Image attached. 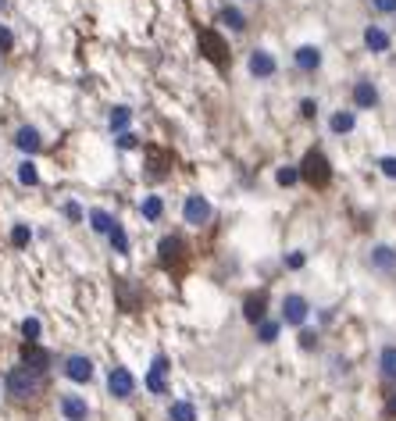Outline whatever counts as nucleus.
<instances>
[{
    "mask_svg": "<svg viewBox=\"0 0 396 421\" xmlns=\"http://www.w3.org/2000/svg\"><path fill=\"white\" fill-rule=\"evenodd\" d=\"M4 386H8V393L14 396V400H36L39 393L47 389V371H36V368H11L8 371V378H4Z\"/></svg>",
    "mask_w": 396,
    "mask_h": 421,
    "instance_id": "1",
    "label": "nucleus"
},
{
    "mask_svg": "<svg viewBox=\"0 0 396 421\" xmlns=\"http://www.w3.org/2000/svg\"><path fill=\"white\" fill-rule=\"evenodd\" d=\"M297 168H300V179L307 186H315V189H325L332 182V164H328V157L321 150H307Z\"/></svg>",
    "mask_w": 396,
    "mask_h": 421,
    "instance_id": "2",
    "label": "nucleus"
},
{
    "mask_svg": "<svg viewBox=\"0 0 396 421\" xmlns=\"http://www.w3.org/2000/svg\"><path fill=\"white\" fill-rule=\"evenodd\" d=\"M197 43H200V54L211 61L215 68H228V47H225V39L215 29H200Z\"/></svg>",
    "mask_w": 396,
    "mask_h": 421,
    "instance_id": "3",
    "label": "nucleus"
},
{
    "mask_svg": "<svg viewBox=\"0 0 396 421\" xmlns=\"http://www.w3.org/2000/svg\"><path fill=\"white\" fill-rule=\"evenodd\" d=\"M157 264L168 271H182L186 264V239L182 236H164L157 243Z\"/></svg>",
    "mask_w": 396,
    "mask_h": 421,
    "instance_id": "4",
    "label": "nucleus"
},
{
    "mask_svg": "<svg viewBox=\"0 0 396 421\" xmlns=\"http://www.w3.org/2000/svg\"><path fill=\"white\" fill-rule=\"evenodd\" d=\"M307 314H310V304L300 297V293H289V297L282 300V322H286V325H293V329H304Z\"/></svg>",
    "mask_w": 396,
    "mask_h": 421,
    "instance_id": "5",
    "label": "nucleus"
},
{
    "mask_svg": "<svg viewBox=\"0 0 396 421\" xmlns=\"http://www.w3.org/2000/svg\"><path fill=\"white\" fill-rule=\"evenodd\" d=\"M182 218H186V225H197V228L211 222V204H207V197H200V193L186 197V204H182Z\"/></svg>",
    "mask_w": 396,
    "mask_h": 421,
    "instance_id": "6",
    "label": "nucleus"
},
{
    "mask_svg": "<svg viewBox=\"0 0 396 421\" xmlns=\"http://www.w3.org/2000/svg\"><path fill=\"white\" fill-rule=\"evenodd\" d=\"M108 389H111V396H118V400H129V396L136 393V375H132L129 368H111Z\"/></svg>",
    "mask_w": 396,
    "mask_h": 421,
    "instance_id": "7",
    "label": "nucleus"
},
{
    "mask_svg": "<svg viewBox=\"0 0 396 421\" xmlns=\"http://www.w3.org/2000/svg\"><path fill=\"white\" fill-rule=\"evenodd\" d=\"M246 68H250V75H254V79H272L279 72V61L268 54V50H254V54H250V61H246Z\"/></svg>",
    "mask_w": 396,
    "mask_h": 421,
    "instance_id": "8",
    "label": "nucleus"
},
{
    "mask_svg": "<svg viewBox=\"0 0 396 421\" xmlns=\"http://www.w3.org/2000/svg\"><path fill=\"white\" fill-rule=\"evenodd\" d=\"M172 154H164V150H157V146H147V179L150 182H157V179H164L172 172Z\"/></svg>",
    "mask_w": 396,
    "mask_h": 421,
    "instance_id": "9",
    "label": "nucleus"
},
{
    "mask_svg": "<svg viewBox=\"0 0 396 421\" xmlns=\"http://www.w3.org/2000/svg\"><path fill=\"white\" fill-rule=\"evenodd\" d=\"M353 108H361V111L379 108V90H375L371 79H357V86H353Z\"/></svg>",
    "mask_w": 396,
    "mask_h": 421,
    "instance_id": "10",
    "label": "nucleus"
},
{
    "mask_svg": "<svg viewBox=\"0 0 396 421\" xmlns=\"http://www.w3.org/2000/svg\"><path fill=\"white\" fill-rule=\"evenodd\" d=\"M268 314V293H250V297L243 300V318L250 325H261Z\"/></svg>",
    "mask_w": 396,
    "mask_h": 421,
    "instance_id": "11",
    "label": "nucleus"
},
{
    "mask_svg": "<svg viewBox=\"0 0 396 421\" xmlns=\"http://www.w3.org/2000/svg\"><path fill=\"white\" fill-rule=\"evenodd\" d=\"M65 375L72 378V382H90V378H93V361H90V357H82V353H72L65 361Z\"/></svg>",
    "mask_w": 396,
    "mask_h": 421,
    "instance_id": "12",
    "label": "nucleus"
},
{
    "mask_svg": "<svg viewBox=\"0 0 396 421\" xmlns=\"http://www.w3.org/2000/svg\"><path fill=\"white\" fill-rule=\"evenodd\" d=\"M164 371H168V357H154V364H150V371H147V389H150L154 396H164V393H168Z\"/></svg>",
    "mask_w": 396,
    "mask_h": 421,
    "instance_id": "13",
    "label": "nucleus"
},
{
    "mask_svg": "<svg viewBox=\"0 0 396 421\" xmlns=\"http://www.w3.org/2000/svg\"><path fill=\"white\" fill-rule=\"evenodd\" d=\"M61 414H65L68 421H86L90 418V407H86V400H82V396L65 393V396H61Z\"/></svg>",
    "mask_w": 396,
    "mask_h": 421,
    "instance_id": "14",
    "label": "nucleus"
},
{
    "mask_svg": "<svg viewBox=\"0 0 396 421\" xmlns=\"http://www.w3.org/2000/svg\"><path fill=\"white\" fill-rule=\"evenodd\" d=\"M389 43H393V39H389V32H386L382 26H368V29H364V47H368L371 54H386Z\"/></svg>",
    "mask_w": 396,
    "mask_h": 421,
    "instance_id": "15",
    "label": "nucleus"
},
{
    "mask_svg": "<svg viewBox=\"0 0 396 421\" xmlns=\"http://www.w3.org/2000/svg\"><path fill=\"white\" fill-rule=\"evenodd\" d=\"M371 268L375 271H386V275H389V271H396V250L386 246V243H379V246L371 250Z\"/></svg>",
    "mask_w": 396,
    "mask_h": 421,
    "instance_id": "16",
    "label": "nucleus"
},
{
    "mask_svg": "<svg viewBox=\"0 0 396 421\" xmlns=\"http://www.w3.org/2000/svg\"><path fill=\"white\" fill-rule=\"evenodd\" d=\"M293 61H297V68L300 72H318L321 68V50L318 47H297V54H293Z\"/></svg>",
    "mask_w": 396,
    "mask_h": 421,
    "instance_id": "17",
    "label": "nucleus"
},
{
    "mask_svg": "<svg viewBox=\"0 0 396 421\" xmlns=\"http://www.w3.org/2000/svg\"><path fill=\"white\" fill-rule=\"evenodd\" d=\"M22 364H26V368H36V371H47V368H50V353L39 350L36 343H26V346H22Z\"/></svg>",
    "mask_w": 396,
    "mask_h": 421,
    "instance_id": "18",
    "label": "nucleus"
},
{
    "mask_svg": "<svg viewBox=\"0 0 396 421\" xmlns=\"http://www.w3.org/2000/svg\"><path fill=\"white\" fill-rule=\"evenodd\" d=\"M328 129L336 133V136H346V133L357 129V115H353V111H336V115L328 118Z\"/></svg>",
    "mask_w": 396,
    "mask_h": 421,
    "instance_id": "19",
    "label": "nucleus"
},
{
    "mask_svg": "<svg viewBox=\"0 0 396 421\" xmlns=\"http://www.w3.org/2000/svg\"><path fill=\"white\" fill-rule=\"evenodd\" d=\"M14 146L18 150H26V154H36V150H43V139H39V133L36 129H18V136H14Z\"/></svg>",
    "mask_w": 396,
    "mask_h": 421,
    "instance_id": "20",
    "label": "nucleus"
},
{
    "mask_svg": "<svg viewBox=\"0 0 396 421\" xmlns=\"http://www.w3.org/2000/svg\"><path fill=\"white\" fill-rule=\"evenodd\" d=\"M379 371L386 382H396V346H382L379 353Z\"/></svg>",
    "mask_w": 396,
    "mask_h": 421,
    "instance_id": "21",
    "label": "nucleus"
},
{
    "mask_svg": "<svg viewBox=\"0 0 396 421\" xmlns=\"http://www.w3.org/2000/svg\"><path fill=\"white\" fill-rule=\"evenodd\" d=\"M90 225H93V233H111V228L118 225L111 210H103V207H93L90 210Z\"/></svg>",
    "mask_w": 396,
    "mask_h": 421,
    "instance_id": "22",
    "label": "nucleus"
},
{
    "mask_svg": "<svg viewBox=\"0 0 396 421\" xmlns=\"http://www.w3.org/2000/svg\"><path fill=\"white\" fill-rule=\"evenodd\" d=\"M168 421H197V407L190 404V400H175V404L168 407Z\"/></svg>",
    "mask_w": 396,
    "mask_h": 421,
    "instance_id": "23",
    "label": "nucleus"
},
{
    "mask_svg": "<svg viewBox=\"0 0 396 421\" xmlns=\"http://www.w3.org/2000/svg\"><path fill=\"white\" fill-rule=\"evenodd\" d=\"M218 18H221V22H225L228 29H232V32H243V29H246V14H243L239 8H221V14H218Z\"/></svg>",
    "mask_w": 396,
    "mask_h": 421,
    "instance_id": "24",
    "label": "nucleus"
},
{
    "mask_svg": "<svg viewBox=\"0 0 396 421\" xmlns=\"http://www.w3.org/2000/svg\"><path fill=\"white\" fill-rule=\"evenodd\" d=\"M139 210H143V218H147V222H157V218L164 215V200H161V197H147Z\"/></svg>",
    "mask_w": 396,
    "mask_h": 421,
    "instance_id": "25",
    "label": "nucleus"
},
{
    "mask_svg": "<svg viewBox=\"0 0 396 421\" xmlns=\"http://www.w3.org/2000/svg\"><path fill=\"white\" fill-rule=\"evenodd\" d=\"M279 329H282V322H268V318H264V322L257 325V340H261V343H275V340H279Z\"/></svg>",
    "mask_w": 396,
    "mask_h": 421,
    "instance_id": "26",
    "label": "nucleus"
},
{
    "mask_svg": "<svg viewBox=\"0 0 396 421\" xmlns=\"http://www.w3.org/2000/svg\"><path fill=\"white\" fill-rule=\"evenodd\" d=\"M108 236H111V250H115V254H129V236H125L121 225H115Z\"/></svg>",
    "mask_w": 396,
    "mask_h": 421,
    "instance_id": "27",
    "label": "nucleus"
},
{
    "mask_svg": "<svg viewBox=\"0 0 396 421\" xmlns=\"http://www.w3.org/2000/svg\"><path fill=\"white\" fill-rule=\"evenodd\" d=\"M129 121H132V111L129 108H115L111 111V129L115 133H125V129H129Z\"/></svg>",
    "mask_w": 396,
    "mask_h": 421,
    "instance_id": "28",
    "label": "nucleus"
},
{
    "mask_svg": "<svg viewBox=\"0 0 396 421\" xmlns=\"http://www.w3.org/2000/svg\"><path fill=\"white\" fill-rule=\"evenodd\" d=\"M18 182H22V186H36V182H39V172H36L32 161H22V164H18Z\"/></svg>",
    "mask_w": 396,
    "mask_h": 421,
    "instance_id": "29",
    "label": "nucleus"
},
{
    "mask_svg": "<svg viewBox=\"0 0 396 421\" xmlns=\"http://www.w3.org/2000/svg\"><path fill=\"white\" fill-rule=\"evenodd\" d=\"M275 182H279V186H297V182H300V168H293V164L279 168V172H275Z\"/></svg>",
    "mask_w": 396,
    "mask_h": 421,
    "instance_id": "30",
    "label": "nucleus"
},
{
    "mask_svg": "<svg viewBox=\"0 0 396 421\" xmlns=\"http://www.w3.org/2000/svg\"><path fill=\"white\" fill-rule=\"evenodd\" d=\"M29 239H32V233H29V225H14L11 228V243L22 250V246H29Z\"/></svg>",
    "mask_w": 396,
    "mask_h": 421,
    "instance_id": "31",
    "label": "nucleus"
},
{
    "mask_svg": "<svg viewBox=\"0 0 396 421\" xmlns=\"http://www.w3.org/2000/svg\"><path fill=\"white\" fill-rule=\"evenodd\" d=\"M39 329H43V325H39V318H26V322H22V335H26V343H36V340H39Z\"/></svg>",
    "mask_w": 396,
    "mask_h": 421,
    "instance_id": "32",
    "label": "nucleus"
},
{
    "mask_svg": "<svg viewBox=\"0 0 396 421\" xmlns=\"http://www.w3.org/2000/svg\"><path fill=\"white\" fill-rule=\"evenodd\" d=\"M300 346L304 350H315L318 346V332L315 329H300Z\"/></svg>",
    "mask_w": 396,
    "mask_h": 421,
    "instance_id": "33",
    "label": "nucleus"
},
{
    "mask_svg": "<svg viewBox=\"0 0 396 421\" xmlns=\"http://www.w3.org/2000/svg\"><path fill=\"white\" fill-rule=\"evenodd\" d=\"M4 50H14V32L8 26H0V54Z\"/></svg>",
    "mask_w": 396,
    "mask_h": 421,
    "instance_id": "34",
    "label": "nucleus"
},
{
    "mask_svg": "<svg viewBox=\"0 0 396 421\" xmlns=\"http://www.w3.org/2000/svg\"><path fill=\"white\" fill-rule=\"evenodd\" d=\"M65 218H68V222H82L86 215H82V207H79L75 200H68V204H65Z\"/></svg>",
    "mask_w": 396,
    "mask_h": 421,
    "instance_id": "35",
    "label": "nucleus"
},
{
    "mask_svg": "<svg viewBox=\"0 0 396 421\" xmlns=\"http://www.w3.org/2000/svg\"><path fill=\"white\" fill-rule=\"evenodd\" d=\"M371 8L379 14H396V0H371Z\"/></svg>",
    "mask_w": 396,
    "mask_h": 421,
    "instance_id": "36",
    "label": "nucleus"
},
{
    "mask_svg": "<svg viewBox=\"0 0 396 421\" xmlns=\"http://www.w3.org/2000/svg\"><path fill=\"white\" fill-rule=\"evenodd\" d=\"M379 172H382L386 179H396V157H382V161H379Z\"/></svg>",
    "mask_w": 396,
    "mask_h": 421,
    "instance_id": "37",
    "label": "nucleus"
},
{
    "mask_svg": "<svg viewBox=\"0 0 396 421\" xmlns=\"http://www.w3.org/2000/svg\"><path fill=\"white\" fill-rule=\"evenodd\" d=\"M118 146H121V150H132V146H139V139L125 129V133H118Z\"/></svg>",
    "mask_w": 396,
    "mask_h": 421,
    "instance_id": "38",
    "label": "nucleus"
},
{
    "mask_svg": "<svg viewBox=\"0 0 396 421\" xmlns=\"http://www.w3.org/2000/svg\"><path fill=\"white\" fill-rule=\"evenodd\" d=\"M300 115H304V118H315V115H318V104L310 100V97H307V100H300Z\"/></svg>",
    "mask_w": 396,
    "mask_h": 421,
    "instance_id": "39",
    "label": "nucleus"
},
{
    "mask_svg": "<svg viewBox=\"0 0 396 421\" xmlns=\"http://www.w3.org/2000/svg\"><path fill=\"white\" fill-rule=\"evenodd\" d=\"M304 261H307V257L297 250V254H289V257H286V268H304Z\"/></svg>",
    "mask_w": 396,
    "mask_h": 421,
    "instance_id": "40",
    "label": "nucleus"
},
{
    "mask_svg": "<svg viewBox=\"0 0 396 421\" xmlns=\"http://www.w3.org/2000/svg\"><path fill=\"white\" fill-rule=\"evenodd\" d=\"M386 418H393V421H396V393H389V396H386Z\"/></svg>",
    "mask_w": 396,
    "mask_h": 421,
    "instance_id": "41",
    "label": "nucleus"
},
{
    "mask_svg": "<svg viewBox=\"0 0 396 421\" xmlns=\"http://www.w3.org/2000/svg\"><path fill=\"white\" fill-rule=\"evenodd\" d=\"M4 8H8V0H0V11H4Z\"/></svg>",
    "mask_w": 396,
    "mask_h": 421,
    "instance_id": "42",
    "label": "nucleus"
}]
</instances>
